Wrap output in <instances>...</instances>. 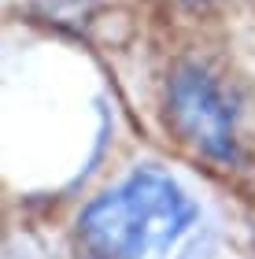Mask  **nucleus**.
<instances>
[{
	"label": "nucleus",
	"mask_w": 255,
	"mask_h": 259,
	"mask_svg": "<svg viewBox=\"0 0 255 259\" xmlns=\"http://www.w3.org/2000/svg\"><path fill=\"white\" fill-rule=\"evenodd\" d=\"M192 200L159 170H137L85 207L78 233L92 259H167L192 222Z\"/></svg>",
	"instance_id": "obj_1"
},
{
	"label": "nucleus",
	"mask_w": 255,
	"mask_h": 259,
	"mask_svg": "<svg viewBox=\"0 0 255 259\" xmlns=\"http://www.w3.org/2000/svg\"><path fill=\"white\" fill-rule=\"evenodd\" d=\"M170 119L181 130V137L203 156H233V111L222 100L218 85L200 70H181L170 81Z\"/></svg>",
	"instance_id": "obj_2"
}]
</instances>
